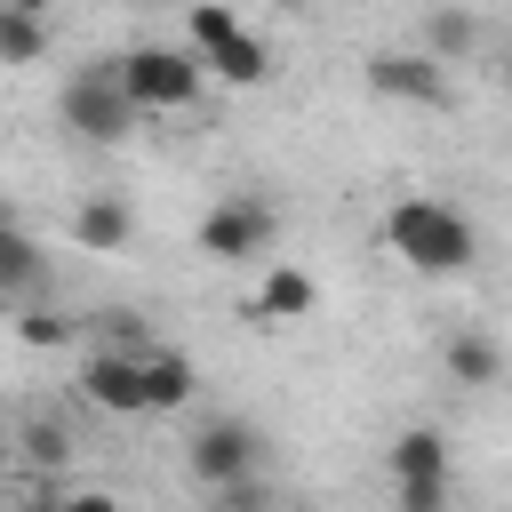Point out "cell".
Masks as SVG:
<instances>
[{
    "label": "cell",
    "instance_id": "cell-21",
    "mask_svg": "<svg viewBox=\"0 0 512 512\" xmlns=\"http://www.w3.org/2000/svg\"><path fill=\"white\" fill-rule=\"evenodd\" d=\"M392 504L400 512H448L456 504V472H440V480H392Z\"/></svg>",
    "mask_w": 512,
    "mask_h": 512
},
{
    "label": "cell",
    "instance_id": "cell-13",
    "mask_svg": "<svg viewBox=\"0 0 512 512\" xmlns=\"http://www.w3.org/2000/svg\"><path fill=\"white\" fill-rule=\"evenodd\" d=\"M208 72H216L224 88H264V80H272V48H264V40L240 24V32H232V40L208 56Z\"/></svg>",
    "mask_w": 512,
    "mask_h": 512
},
{
    "label": "cell",
    "instance_id": "cell-27",
    "mask_svg": "<svg viewBox=\"0 0 512 512\" xmlns=\"http://www.w3.org/2000/svg\"><path fill=\"white\" fill-rule=\"evenodd\" d=\"M16 512H48V504H16Z\"/></svg>",
    "mask_w": 512,
    "mask_h": 512
},
{
    "label": "cell",
    "instance_id": "cell-26",
    "mask_svg": "<svg viewBox=\"0 0 512 512\" xmlns=\"http://www.w3.org/2000/svg\"><path fill=\"white\" fill-rule=\"evenodd\" d=\"M280 8H320V0H280Z\"/></svg>",
    "mask_w": 512,
    "mask_h": 512
},
{
    "label": "cell",
    "instance_id": "cell-10",
    "mask_svg": "<svg viewBox=\"0 0 512 512\" xmlns=\"http://www.w3.org/2000/svg\"><path fill=\"white\" fill-rule=\"evenodd\" d=\"M440 368H448V384H464V392H496V384H504V352H496V336H480V328H456V336L440 344Z\"/></svg>",
    "mask_w": 512,
    "mask_h": 512
},
{
    "label": "cell",
    "instance_id": "cell-6",
    "mask_svg": "<svg viewBox=\"0 0 512 512\" xmlns=\"http://www.w3.org/2000/svg\"><path fill=\"white\" fill-rule=\"evenodd\" d=\"M368 96H384V104H416V112H440L456 88H448V64L432 56V48H376L368 56Z\"/></svg>",
    "mask_w": 512,
    "mask_h": 512
},
{
    "label": "cell",
    "instance_id": "cell-1",
    "mask_svg": "<svg viewBox=\"0 0 512 512\" xmlns=\"http://www.w3.org/2000/svg\"><path fill=\"white\" fill-rule=\"evenodd\" d=\"M376 240H384L408 272H424V280L472 272V256H480V224H472L456 200H432V192H400V200L384 208Z\"/></svg>",
    "mask_w": 512,
    "mask_h": 512
},
{
    "label": "cell",
    "instance_id": "cell-15",
    "mask_svg": "<svg viewBox=\"0 0 512 512\" xmlns=\"http://www.w3.org/2000/svg\"><path fill=\"white\" fill-rule=\"evenodd\" d=\"M48 56V16H24V8H0V64H40Z\"/></svg>",
    "mask_w": 512,
    "mask_h": 512
},
{
    "label": "cell",
    "instance_id": "cell-11",
    "mask_svg": "<svg viewBox=\"0 0 512 512\" xmlns=\"http://www.w3.org/2000/svg\"><path fill=\"white\" fill-rule=\"evenodd\" d=\"M384 472H392V480H440V472H456V464H448V432H440V424H408V432H392Z\"/></svg>",
    "mask_w": 512,
    "mask_h": 512
},
{
    "label": "cell",
    "instance_id": "cell-23",
    "mask_svg": "<svg viewBox=\"0 0 512 512\" xmlns=\"http://www.w3.org/2000/svg\"><path fill=\"white\" fill-rule=\"evenodd\" d=\"M48 512H120V496H112V488H64Z\"/></svg>",
    "mask_w": 512,
    "mask_h": 512
},
{
    "label": "cell",
    "instance_id": "cell-3",
    "mask_svg": "<svg viewBox=\"0 0 512 512\" xmlns=\"http://www.w3.org/2000/svg\"><path fill=\"white\" fill-rule=\"evenodd\" d=\"M112 64H120V80H128V96H136L144 112H184V104H200V88L216 80L200 48H160V40H136V48H120Z\"/></svg>",
    "mask_w": 512,
    "mask_h": 512
},
{
    "label": "cell",
    "instance_id": "cell-20",
    "mask_svg": "<svg viewBox=\"0 0 512 512\" xmlns=\"http://www.w3.org/2000/svg\"><path fill=\"white\" fill-rule=\"evenodd\" d=\"M24 456H32L40 472H56V464L72 456V432H64L56 416H32V424H24Z\"/></svg>",
    "mask_w": 512,
    "mask_h": 512
},
{
    "label": "cell",
    "instance_id": "cell-2",
    "mask_svg": "<svg viewBox=\"0 0 512 512\" xmlns=\"http://www.w3.org/2000/svg\"><path fill=\"white\" fill-rule=\"evenodd\" d=\"M56 120H64L80 144H128V136H136V120H144V104L128 96L120 64H112V56H96V64H80V72L56 88Z\"/></svg>",
    "mask_w": 512,
    "mask_h": 512
},
{
    "label": "cell",
    "instance_id": "cell-12",
    "mask_svg": "<svg viewBox=\"0 0 512 512\" xmlns=\"http://www.w3.org/2000/svg\"><path fill=\"white\" fill-rule=\"evenodd\" d=\"M192 392H200V368H192L184 352H152V360H144V400H152V416H184Z\"/></svg>",
    "mask_w": 512,
    "mask_h": 512
},
{
    "label": "cell",
    "instance_id": "cell-16",
    "mask_svg": "<svg viewBox=\"0 0 512 512\" xmlns=\"http://www.w3.org/2000/svg\"><path fill=\"white\" fill-rule=\"evenodd\" d=\"M240 32V16H232V0H192L184 8V48H200V56H216L224 40Z\"/></svg>",
    "mask_w": 512,
    "mask_h": 512
},
{
    "label": "cell",
    "instance_id": "cell-24",
    "mask_svg": "<svg viewBox=\"0 0 512 512\" xmlns=\"http://www.w3.org/2000/svg\"><path fill=\"white\" fill-rule=\"evenodd\" d=\"M0 8H24V16H48L56 0H0Z\"/></svg>",
    "mask_w": 512,
    "mask_h": 512
},
{
    "label": "cell",
    "instance_id": "cell-17",
    "mask_svg": "<svg viewBox=\"0 0 512 512\" xmlns=\"http://www.w3.org/2000/svg\"><path fill=\"white\" fill-rule=\"evenodd\" d=\"M472 40H480V24H472L464 8H432V16H424V48H432L440 64H456V56H472Z\"/></svg>",
    "mask_w": 512,
    "mask_h": 512
},
{
    "label": "cell",
    "instance_id": "cell-8",
    "mask_svg": "<svg viewBox=\"0 0 512 512\" xmlns=\"http://www.w3.org/2000/svg\"><path fill=\"white\" fill-rule=\"evenodd\" d=\"M320 312V280L304 272V264H264L256 272V296H248V320H264V328H288V320H312Z\"/></svg>",
    "mask_w": 512,
    "mask_h": 512
},
{
    "label": "cell",
    "instance_id": "cell-28",
    "mask_svg": "<svg viewBox=\"0 0 512 512\" xmlns=\"http://www.w3.org/2000/svg\"><path fill=\"white\" fill-rule=\"evenodd\" d=\"M296 512H312V504H296Z\"/></svg>",
    "mask_w": 512,
    "mask_h": 512
},
{
    "label": "cell",
    "instance_id": "cell-25",
    "mask_svg": "<svg viewBox=\"0 0 512 512\" xmlns=\"http://www.w3.org/2000/svg\"><path fill=\"white\" fill-rule=\"evenodd\" d=\"M496 88H504V96H512V48H504V64H496Z\"/></svg>",
    "mask_w": 512,
    "mask_h": 512
},
{
    "label": "cell",
    "instance_id": "cell-22",
    "mask_svg": "<svg viewBox=\"0 0 512 512\" xmlns=\"http://www.w3.org/2000/svg\"><path fill=\"white\" fill-rule=\"evenodd\" d=\"M216 512H272V488L248 472V480H232V488H216Z\"/></svg>",
    "mask_w": 512,
    "mask_h": 512
},
{
    "label": "cell",
    "instance_id": "cell-7",
    "mask_svg": "<svg viewBox=\"0 0 512 512\" xmlns=\"http://www.w3.org/2000/svg\"><path fill=\"white\" fill-rule=\"evenodd\" d=\"M80 400L104 408V416H152V400H144V360L96 344V352L80 360Z\"/></svg>",
    "mask_w": 512,
    "mask_h": 512
},
{
    "label": "cell",
    "instance_id": "cell-19",
    "mask_svg": "<svg viewBox=\"0 0 512 512\" xmlns=\"http://www.w3.org/2000/svg\"><path fill=\"white\" fill-rule=\"evenodd\" d=\"M96 336H104L112 352H136V360H152V352H160V344H152V328H144V312H120V304H112V312H96Z\"/></svg>",
    "mask_w": 512,
    "mask_h": 512
},
{
    "label": "cell",
    "instance_id": "cell-18",
    "mask_svg": "<svg viewBox=\"0 0 512 512\" xmlns=\"http://www.w3.org/2000/svg\"><path fill=\"white\" fill-rule=\"evenodd\" d=\"M72 328H80V320H64L56 304H16V336H24L32 352H56V344H72Z\"/></svg>",
    "mask_w": 512,
    "mask_h": 512
},
{
    "label": "cell",
    "instance_id": "cell-4",
    "mask_svg": "<svg viewBox=\"0 0 512 512\" xmlns=\"http://www.w3.org/2000/svg\"><path fill=\"white\" fill-rule=\"evenodd\" d=\"M264 464V432L248 424V416H200L192 424V440H184V480L192 488H232V480H248Z\"/></svg>",
    "mask_w": 512,
    "mask_h": 512
},
{
    "label": "cell",
    "instance_id": "cell-14",
    "mask_svg": "<svg viewBox=\"0 0 512 512\" xmlns=\"http://www.w3.org/2000/svg\"><path fill=\"white\" fill-rule=\"evenodd\" d=\"M0 280H8V304H32V288H40V248H32L24 224L0 232Z\"/></svg>",
    "mask_w": 512,
    "mask_h": 512
},
{
    "label": "cell",
    "instance_id": "cell-9",
    "mask_svg": "<svg viewBox=\"0 0 512 512\" xmlns=\"http://www.w3.org/2000/svg\"><path fill=\"white\" fill-rule=\"evenodd\" d=\"M72 240H80L88 256H120V248L136 240V200H128V192H88V200L72 208Z\"/></svg>",
    "mask_w": 512,
    "mask_h": 512
},
{
    "label": "cell",
    "instance_id": "cell-5",
    "mask_svg": "<svg viewBox=\"0 0 512 512\" xmlns=\"http://www.w3.org/2000/svg\"><path fill=\"white\" fill-rule=\"evenodd\" d=\"M272 232H280V216H272L264 192H224V200L200 216V256H208V264H256V256L272 248Z\"/></svg>",
    "mask_w": 512,
    "mask_h": 512
}]
</instances>
